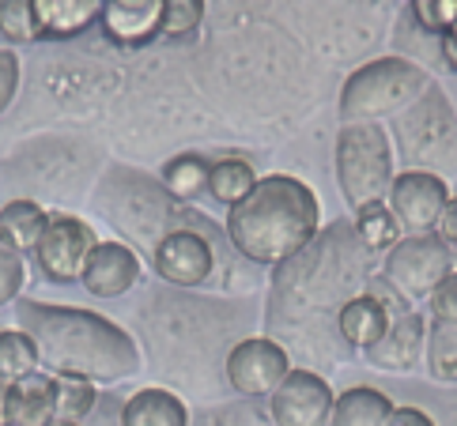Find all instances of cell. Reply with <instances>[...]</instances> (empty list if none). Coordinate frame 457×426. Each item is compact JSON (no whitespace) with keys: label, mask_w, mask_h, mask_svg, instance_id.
<instances>
[{"label":"cell","mask_w":457,"mask_h":426,"mask_svg":"<svg viewBox=\"0 0 457 426\" xmlns=\"http://www.w3.org/2000/svg\"><path fill=\"white\" fill-rule=\"evenodd\" d=\"M435 84L428 76L420 61H408V57H374L367 64L345 79L340 87V102H337V113L340 121H386V118H397L408 106L416 102Z\"/></svg>","instance_id":"obj_5"},{"label":"cell","mask_w":457,"mask_h":426,"mask_svg":"<svg viewBox=\"0 0 457 426\" xmlns=\"http://www.w3.org/2000/svg\"><path fill=\"white\" fill-rule=\"evenodd\" d=\"M389 321H394V314H389L382 294L363 291L345 302V309H340V317H337V332L352 351H370L374 343L386 336Z\"/></svg>","instance_id":"obj_19"},{"label":"cell","mask_w":457,"mask_h":426,"mask_svg":"<svg viewBox=\"0 0 457 426\" xmlns=\"http://www.w3.org/2000/svg\"><path fill=\"white\" fill-rule=\"evenodd\" d=\"M186 400L167 385H144L121 400L118 426H189Z\"/></svg>","instance_id":"obj_17"},{"label":"cell","mask_w":457,"mask_h":426,"mask_svg":"<svg viewBox=\"0 0 457 426\" xmlns=\"http://www.w3.org/2000/svg\"><path fill=\"white\" fill-rule=\"evenodd\" d=\"M50 426H84V422H69V419H54Z\"/></svg>","instance_id":"obj_38"},{"label":"cell","mask_w":457,"mask_h":426,"mask_svg":"<svg viewBox=\"0 0 457 426\" xmlns=\"http://www.w3.org/2000/svg\"><path fill=\"white\" fill-rule=\"evenodd\" d=\"M337 392L310 366H291L287 378L269 397L272 426H329Z\"/></svg>","instance_id":"obj_12"},{"label":"cell","mask_w":457,"mask_h":426,"mask_svg":"<svg viewBox=\"0 0 457 426\" xmlns=\"http://www.w3.org/2000/svg\"><path fill=\"white\" fill-rule=\"evenodd\" d=\"M208 0H162V35L159 38H189L204 23Z\"/></svg>","instance_id":"obj_29"},{"label":"cell","mask_w":457,"mask_h":426,"mask_svg":"<svg viewBox=\"0 0 457 426\" xmlns=\"http://www.w3.org/2000/svg\"><path fill=\"white\" fill-rule=\"evenodd\" d=\"M42 370L38 348L23 329H0V381H20Z\"/></svg>","instance_id":"obj_27"},{"label":"cell","mask_w":457,"mask_h":426,"mask_svg":"<svg viewBox=\"0 0 457 426\" xmlns=\"http://www.w3.org/2000/svg\"><path fill=\"white\" fill-rule=\"evenodd\" d=\"M374 250H367L348 219L329 223L318 238L276 265L265 299V336L284 343L306 366L340 363L352 348L337 332L348 299L370 291Z\"/></svg>","instance_id":"obj_1"},{"label":"cell","mask_w":457,"mask_h":426,"mask_svg":"<svg viewBox=\"0 0 457 426\" xmlns=\"http://www.w3.org/2000/svg\"><path fill=\"white\" fill-rule=\"evenodd\" d=\"M435 234L443 238L450 250H453V257H457V193L446 201V208H443V219H438V226H435Z\"/></svg>","instance_id":"obj_35"},{"label":"cell","mask_w":457,"mask_h":426,"mask_svg":"<svg viewBox=\"0 0 457 426\" xmlns=\"http://www.w3.org/2000/svg\"><path fill=\"white\" fill-rule=\"evenodd\" d=\"M257 185V170H253V162L250 159H242V155H231V159H216L212 162V170H208V196L216 204H223L227 211H231L235 204H242L246 196L253 193Z\"/></svg>","instance_id":"obj_22"},{"label":"cell","mask_w":457,"mask_h":426,"mask_svg":"<svg viewBox=\"0 0 457 426\" xmlns=\"http://www.w3.org/2000/svg\"><path fill=\"white\" fill-rule=\"evenodd\" d=\"M394 140L374 121H348L337 133V185L345 204L355 211L363 204L386 201L394 185Z\"/></svg>","instance_id":"obj_7"},{"label":"cell","mask_w":457,"mask_h":426,"mask_svg":"<svg viewBox=\"0 0 457 426\" xmlns=\"http://www.w3.org/2000/svg\"><path fill=\"white\" fill-rule=\"evenodd\" d=\"M438 53H443L446 69H453V72H457V27H450L446 35H438Z\"/></svg>","instance_id":"obj_36"},{"label":"cell","mask_w":457,"mask_h":426,"mask_svg":"<svg viewBox=\"0 0 457 426\" xmlns=\"http://www.w3.org/2000/svg\"><path fill=\"white\" fill-rule=\"evenodd\" d=\"M216 250H220V234L212 231H197V226H182V231H170L152 250V268L167 287L174 291H193L208 283L212 268H216Z\"/></svg>","instance_id":"obj_10"},{"label":"cell","mask_w":457,"mask_h":426,"mask_svg":"<svg viewBox=\"0 0 457 426\" xmlns=\"http://www.w3.org/2000/svg\"><path fill=\"white\" fill-rule=\"evenodd\" d=\"M457 268L450 245L431 234H401V242L382 260V280L401 302H423Z\"/></svg>","instance_id":"obj_8"},{"label":"cell","mask_w":457,"mask_h":426,"mask_svg":"<svg viewBox=\"0 0 457 426\" xmlns=\"http://www.w3.org/2000/svg\"><path fill=\"white\" fill-rule=\"evenodd\" d=\"M95 245H99V238H95L87 219H79V216H50L38 245L30 253H35L38 272L50 283H79V275H84V265H87Z\"/></svg>","instance_id":"obj_11"},{"label":"cell","mask_w":457,"mask_h":426,"mask_svg":"<svg viewBox=\"0 0 457 426\" xmlns=\"http://www.w3.org/2000/svg\"><path fill=\"white\" fill-rule=\"evenodd\" d=\"M144 275V260L133 245L125 242H99L87 257L84 275H79V287L95 299H121L129 294Z\"/></svg>","instance_id":"obj_14"},{"label":"cell","mask_w":457,"mask_h":426,"mask_svg":"<svg viewBox=\"0 0 457 426\" xmlns=\"http://www.w3.org/2000/svg\"><path fill=\"white\" fill-rule=\"evenodd\" d=\"M20 57L12 53V49H0V113H4L15 94H20Z\"/></svg>","instance_id":"obj_32"},{"label":"cell","mask_w":457,"mask_h":426,"mask_svg":"<svg viewBox=\"0 0 457 426\" xmlns=\"http://www.w3.org/2000/svg\"><path fill=\"white\" fill-rule=\"evenodd\" d=\"M95 208L103 211V219L113 226V231L121 238H129L133 245H140L148 257L170 231H182V226L208 231L212 226L208 219L197 216V211L178 204L152 174L121 167V162H113V167L103 174L99 193H95Z\"/></svg>","instance_id":"obj_4"},{"label":"cell","mask_w":457,"mask_h":426,"mask_svg":"<svg viewBox=\"0 0 457 426\" xmlns=\"http://www.w3.org/2000/svg\"><path fill=\"white\" fill-rule=\"evenodd\" d=\"M291 373V355L272 336H242L223 358V381L242 400L272 397L276 385Z\"/></svg>","instance_id":"obj_9"},{"label":"cell","mask_w":457,"mask_h":426,"mask_svg":"<svg viewBox=\"0 0 457 426\" xmlns=\"http://www.w3.org/2000/svg\"><path fill=\"white\" fill-rule=\"evenodd\" d=\"M450 182L428 170H401L389 185L386 204L401 223V234H431L450 201Z\"/></svg>","instance_id":"obj_13"},{"label":"cell","mask_w":457,"mask_h":426,"mask_svg":"<svg viewBox=\"0 0 457 426\" xmlns=\"http://www.w3.org/2000/svg\"><path fill=\"white\" fill-rule=\"evenodd\" d=\"M35 8L38 38L46 42H69L103 15V0H30Z\"/></svg>","instance_id":"obj_20"},{"label":"cell","mask_w":457,"mask_h":426,"mask_svg":"<svg viewBox=\"0 0 457 426\" xmlns=\"http://www.w3.org/2000/svg\"><path fill=\"white\" fill-rule=\"evenodd\" d=\"M352 226H355V234L363 238L367 250H374V253H389L401 242V223H397L394 211H389L386 201L355 208L352 211Z\"/></svg>","instance_id":"obj_26"},{"label":"cell","mask_w":457,"mask_h":426,"mask_svg":"<svg viewBox=\"0 0 457 426\" xmlns=\"http://www.w3.org/2000/svg\"><path fill=\"white\" fill-rule=\"evenodd\" d=\"M57 419V378L35 370L8 385V426H50Z\"/></svg>","instance_id":"obj_18"},{"label":"cell","mask_w":457,"mask_h":426,"mask_svg":"<svg viewBox=\"0 0 457 426\" xmlns=\"http://www.w3.org/2000/svg\"><path fill=\"white\" fill-rule=\"evenodd\" d=\"M394 140L408 159V170H428L446 182L457 177V110L438 84L394 118Z\"/></svg>","instance_id":"obj_6"},{"label":"cell","mask_w":457,"mask_h":426,"mask_svg":"<svg viewBox=\"0 0 457 426\" xmlns=\"http://www.w3.org/2000/svg\"><path fill=\"white\" fill-rule=\"evenodd\" d=\"M95 407H99V392L91 381L79 378H57V419L84 422Z\"/></svg>","instance_id":"obj_28"},{"label":"cell","mask_w":457,"mask_h":426,"mask_svg":"<svg viewBox=\"0 0 457 426\" xmlns=\"http://www.w3.org/2000/svg\"><path fill=\"white\" fill-rule=\"evenodd\" d=\"M386 426H438V422H435L431 412H423V407H416V404H397Z\"/></svg>","instance_id":"obj_34"},{"label":"cell","mask_w":457,"mask_h":426,"mask_svg":"<svg viewBox=\"0 0 457 426\" xmlns=\"http://www.w3.org/2000/svg\"><path fill=\"white\" fill-rule=\"evenodd\" d=\"M208 170H212V159L197 155V152H182L174 155L167 167H162V189H167L178 204H189L208 189Z\"/></svg>","instance_id":"obj_23"},{"label":"cell","mask_w":457,"mask_h":426,"mask_svg":"<svg viewBox=\"0 0 457 426\" xmlns=\"http://www.w3.org/2000/svg\"><path fill=\"white\" fill-rule=\"evenodd\" d=\"M20 329L35 340L42 370L54 378H79L91 385H118L140 370V343L95 309L15 299Z\"/></svg>","instance_id":"obj_2"},{"label":"cell","mask_w":457,"mask_h":426,"mask_svg":"<svg viewBox=\"0 0 457 426\" xmlns=\"http://www.w3.org/2000/svg\"><path fill=\"white\" fill-rule=\"evenodd\" d=\"M321 231V204L303 177L265 174L253 193L227 211L223 234L250 265L276 268L310 245Z\"/></svg>","instance_id":"obj_3"},{"label":"cell","mask_w":457,"mask_h":426,"mask_svg":"<svg viewBox=\"0 0 457 426\" xmlns=\"http://www.w3.org/2000/svg\"><path fill=\"white\" fill-rule=\"evenodd\" d=\"M0 35L8 42H38L30 0H0Z\"/></svg>","instance_id":"obj_31"},{"label":"cell","mask_w":457,"mask_h":426,"mask_svg":"<svg viewBox=\"0 0 457 426\" xmlns=\"http://www.w3.org/2000/svg\"><path fill=\"white\" fill-rule=\"evenodd\" d=\"M423 348H428V317L416 314V309H401V314L389 321L386 336L363 355H367V363L374 370L404 373L423 358Z\"/></svg>","instance_id":"obj_15"},{"label":"cell","mask_w":457,"mask_h":426,"mask_svg":"<svg viewBox=\"0 0 457 426\" xmlns=\"http://www.w3.org/2000/svg\"><path fill=\"white\" fill-rule=\"evenodd\" d=\"M428 306H431V314H435L438 321H457V268L431 291Z\"/></svg>","instance_id":"obj_33"},{"label":"cell","mask_w":457,"mask_h":426,"mask_svg":"<svg viewBox=\"0 0 457 426\" xmlns=\"http://www.w3.org/2000/svg\"><path fill=\"white\" fill-rule=\"evenodd\" d=\"M99 23L113 45H148L162 35V0H103Z\"/></svg>","instance_id":"obj_16"},{"label":"cell","mask_w":457,"mask_h":426,"mask_svg":"<svg viewBox=\"0 0 457 426\" xmlns=\"http://www.w3.org/2000/svg\"><path fill=\"white\" fill-rule=\"evenodd\" d=\"M46 223H50L46 208L38 201H27V196H15V201H8L0 208V234H8L23 253L38 245Z\"/></svg>","instance_id":"obj_24"},{"label":"cell","mask_w":457,"mask_h":426,"mask_svg":"<svg viewBox=\"0 0 457 426\" xmlns=\"http://www.w3.org/2000/svg\"><path fill=\"white\" fill-rule=\"evenodd\" d=\"M394 407L397 404L389 400V392L370 385H352L345 392H337L329 426H386Z\"/></svg>","instance_id":"obj_21"},{"label":"cell","mask_w":457,"mask_h":426,"mask_svg":"<svg viewBox=\"0 0 457 426\" xmlns=\"http://www.w3.org/2000/svg\"><path fill=\"white\" fill-rule=\"evenodd\" d=\"M27 283V257L8 234H0V309L12 306Z\"/></svg>","instance_id":"obj_30"},{"label":"cell","mask_w":457,"mask_h":426,"mask_svg":"<svg viewBox=\"0 0 457 426\" xmlns=\"http://www.w3.org/2000/svg\"><path fill=\"white\" fill-rule=\"evenodd\" d=\"M431 381L457 385V321H431L428 324V348H423Z\"/></svg>","instance_id":"obj_25"},{"label":"cell","mask_w":457,"mask_h":426,"mask_svg":"<svg viewBox=\"0 0 457 426\" xmlns=\"http://www.w3.org/2000/svg\"><path fill=\"white\" fill-rule=\"evenodd\" d=\"M8 385L12 381H0V426H8Z\"/></svg>","instance_id":"obj_37"}]
</instances>
